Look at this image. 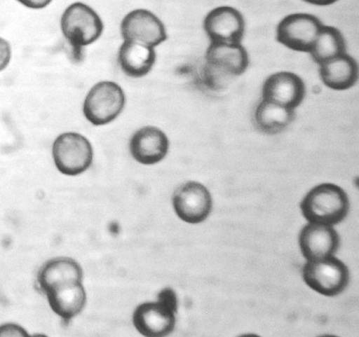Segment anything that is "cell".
<instances>
[{
	"label": "cell",
	"mask_w": 359,
	"mask_h": 337,
	"mask_svg": "<svg viewBox=\"0 0 359 337\" xmlns=\"http://www.w3.org/2000/svg\"><path fill=\"white\" fill-rule=\"evenodd\" d=\"M349 207L346 191L332 183L313 187L300 203L302 215L309 222L330 226L341 222L346 217Z\"/></svg>",
	"instance_id": "obj_1"
},
{
	"label": "cell",
	"mask_w": 359,
	"mask_h": 337,
	"mask_svg": "<svg viewBox=\"0 0 359 337\" xmlns=\"http://www.w3.org/2000/svg\"><path fill=\"white\" fill-rule=\"evenodd\" d=\"M60 28L75 57H79L84 47L101 36L104 25L100 15L91 7L82 2H74L63 11Z\"/></svg>",
	"instance_id": "obj_2"
},
{
	"label": "cell",
	"mask_w": 359,
	"mask_h": 337,
	"mask_svg": "<svg viewBox=\"0 0 359 337\" xmlns=\"http://www.w3.org/2000/svg\"><path fill=\"white\" fill-rule=\"evenodd\" d=\"M204 80L213 89L224 78L240 76L248 69L249 56L241 43L210 42L205 54Z\"/></svg>",
	"instance_id": "obj_3"
},
{
	"label": "cell",
	"mask_w": 359,
	"mask_h": 337,
	"mask_svg": "<svg viewBox=\"0 0 359 337\" xmlns=\"http://www.w3.org/2000/svg\"><path fill=\"white\" fill-rule=\"evenodd\" d=\"M125 104L124 91L118 83L100 81L88 92L83 103V114L91 124L104 125L121 114Z\"/></svg>",
	"instance_id": "obj_4"
},
{
	"label": "cell",
	"mask_w": 359,
	"mask_h": 337,
	"mask_svg": "<svg viewBox=\"0 0 359 337\" xmlns=\"http://www.w3.org/2000/svg\"><path fill=\"white\" fill-rule=\"evenodd\" d=\"M52 157L57 170L62 174L76 176L91 165L93 149L83 135L65 132L59 135L52 145Z\"/></svg>",
	"instance_id": "obj_5"
},
{
	"label": "cell",
	"mask_w": 359,
	"mask_h": 337,
	"mask_svg": "<svg viewBox=\"0 0 359 337\" xmlns=\"http://www.w3.org/2000/svg\"><path fill=\"white\" fill-rule=\"evenodd\" d=\"M302 277L311 289L325 296L342 293L349 282L346 265L334 256L306 261L302 268Z\"/></svg>",
	"instance_id": "obj_6"
},
{
	"label": "cell",
	"mask_w": 359,
	"mask_h": 337,
	"mask_svg": "<svg viewBox=\"0 0 359 337\" xmlns=\"http://www.w3.org/2000/svg\"><path fill=\"white\" fill-rule=\"evenodd\" d=\"M323 24L316 16L305 13L290 14L278 23L276 38L287 48L309 53Z\"/></svg>",
	"instance_id": "obj_7"
},
{
	"label": "cell",
	"mask_w": 359,
	"mask_h": 337,
	"mask_svg": "<svg viewBox=\"0 0 359 337\" xmlns=\"http://www.w3.org/2000/svg\"><path fill=\"white\" fill-rule=\"evenodd\" d=\"M172 206L182 221L197 224L205 221L212 208L208 189L201 183L189 181L180 185L172 195Z\"/></svg>",
	"instance_id": "obj_8"
},
{
	"label": "cell",
	"mask_w": 359,
	"mask_h": 337,
	"mask_svg": "<svg viewBox=\"0 0 359 337\" xmlns=\"http://www.w3.org/2000/svg\"><path fill=\"white\" fill-rule=\"evenodd\" d=\"M123 41H129L155 48L168 38L163 22L150 11L138 8L129 12L121 22Z\"/></svg>",
	"instance_id": "obj_9"
},
{
	"label": "cell",
	"mask_w": 359,
	"mask_h": 337,
	"mask_svg": "<svg viewBox=\"0 0 359 337\" xmlns=\"http://www.w3.org/2000/svg\"><path fill=\"white\" fill-rule=\"evenodd\" d=\"M203 29L210 42L241 43L245 23L239 11L232 6H222L205 15Z\"/></svg>",
	"instance_id": "obj_10"
},
{
	"label": "cell",
	"mask_w": 359,
	"mask_h": 337,
	"mask_svg": "<svg viewBox=\"0 0 359 337\" xmlns=\"http://www.w3.org/2000/svg\"><path fill=\"white\" fill-rule=\"evenodd\" d=\"M299 245L306 261L334 256L340 246V238L333 226L309 222L299 235Z\"/></svg>",
	"instance_id": "obj_11"
},
{
	"label": "cell",
	"mask_w": 359,
	"mask_h": 337,
	"mask_svg": "<svg viewBox=\"0 0 359 337\" xmlns=\"http://www.w3.org/2000/svg\"><path fill=\"white\" fill-rule=\"evenodd\" d=\"M169 139L160 128L147 125L136 130L129 141V151L139 163L146 165L160 163L167 156Z\"/></svg>",
	"instance_id": "obj_12"
},
{
	"label": "cell",
	"mask_w": 359,
	"mask_h": 337,
	"mask_svg": "<svg viewBox=\"0 0 359 337\" xmlns=\"http://www.w3.org/2000/svg\"><path fill=\"white\" fill-rule=\"evenodd\" d=\"M175 311L163 303L145 302L139 305L133 315L136 329L143 336H164L170 334L175 325Z\"/></svg>",
	"instance_id": "obj_13"
},
{
	"label": "cell",
	"mask_w": 359,
	"mask_h": 337,
	"mask_svg": "<svg viewBox=\"0 0 359 337\" xmlns=\"http://www.w3.org/2000/svg\"><path fill=\"white\" fill-rule=\"evenodd\" d=\"M306 94L305 84L298 75L278 71L270 75L262 86V99L295 109Z\"/></svg>",
	"instance_id": "obj_14"
},
{
	"label": "cell",
	"mask_w": 359,
	"mask_h": 337,
	"mask_svg": "<svg viewBox=\"0 0 359 337\" xmlns=\"http://www.w3.org/2000/svg\"><path fill=\"white\" fill-rule=\"evenodd\" d=\"M50 309L65 324L83 309L86 294L82 282L53 287L44 293Z\"/></svg>",
	"instance_id": "obj_15"
},
{
	"label": "cell",
	"mask_w": 359,
	"mask_h": 337,
	"mask_svg": "<svg viewBox=\"0 0 359 337\" xmlns=\"http://www.w3.org/2000/svg\"><path fill=\"white\" fill-rule=\"evenodd\" d=\"M82 280L81 266L69 257H56L48 260L39 268L36 275L37 285L43 294L53 287L82 282Z\"/></svg>",
	"instance_id": "obj_16"
},
{
	"label": "cell",
	"mask_w": 359,
	"mask_h": 337,
	"mask_svg": "<svg viewBox=\"0 0 359 337\" xmlns=\"http://www.w3.org/2000/svg\"><path fill=\"white\" fill-rule=\"evenodd\" d=\"M156 59L155 48L123 41L118 52L122 71L133 78H142L152 69Z\"/></svg>",
	"instance_id": "obj_17"
},
{
	"label": "cell",
	"mask_w": 359,
	"mask_h": 337,
	"mask_svg": "<svg viewBox=\"0 0 359 337\" xmlns=\"http://www.w3.org/2000/svg\"><path fill=\"white\" fill-rule=\"evenodd\" d=\"M319 75L323 83L332 90H344L351 88L358 78L355 60L345 53L319 65Z\"/></svg>",
	"instance_id": "obj_18"
},
{
	"label": "cell",
	"mask_w": 359,
	"mask_h": 337,
	"mask_svg": "<svg viewBox=\"0 0 359 337\" xmlns=\"http://www.w3.org/2000/svg\"><path fill=\"white\" fill-rule=\"evenodd\" d=\"M295 118L294 109L262 99L257 104L254 120L262 132L275 135L285 130Z\"/></svg>",
	"instance_id": "obj_19"
},
{
	"label": "cell",
	"mask_w": 359,
	"mask_h": 337,
	"mask_svg": "<svg viewBox=\"0 0 359 337\" xmlns=\"http://www.w3.org/2000/svg\"><path fill=\"white\" fill-rule=\"evenodd\" d=\"M309 53L320 65L346 53L345 39L337 28L323 25Z\"/></svg>",
	"instance_id": "obj_20"
},
{
	"label": "cell",
	"mask_w": 359,
	"mask_h": 337,
	"mask_svg": "<svg viewBox=\"0 0 359 337\" xmlns=\"http://www.w3.org/2000/svg\"><path fill=\"white\" fill-rule=\"evenodd\" d=\"M27 330L22 326L12 322L0 325V336H27Z\"/></svg>",
	"instance_id": "obj_21"
},
{
	"label": "cell",
	"mask_w": 359,
	"mask_h": 337,
	"mask_svg": "<svg viewBox=\"0 0 359 337\" xmlns=\"http://www.w3.org/2000/svg\"><path fill=\"white\" fill-rule=\"evenodd\" d=\"M158 301L177 312V295L172 289L165 288L161 290L158 295Z\"/></svg>",
	"instance_id": "obj_22"
},
{
	"label": "cell",
	"mask_w": 359,
	"mask_h": 337,
	"mask_svg": "<svg viewBox=\"0 0 359 337\" xmlns=\"http://www.w3.org/2000/svg\"><path fill=\"white\" fill-rule=\"evenodd\" d=\"M11 59V47L10 43L0 36V71L5 69Z\"/></svg>",
	"instance_id": "obj_23"
},
{
	"label": "cell",
	"mask_w": 359,
	"mask_h": 337,
	"mask_svg": "<svg viewBox=\"0 0 359 337\" xmlns=\"http://www.w3.org/2000/svg\"><path fill=\"white\" fill-rule=\"evenodd\" d=\"M24 6L32 9H41L48 6L52 0H16Z\"/></svg>",
	"instance_id": "obj_24"
},
{
	"label": "cell",
	"mask_w": 359,
	"mask_h": 337,
	"mask_svg": "<svg viewBox=\"0 0 359 337\" xmlns=\"http://www.w3.org/2000/svg\"><path fill=\"white\" fill-rule=\"evenodd\" d=\"M304 1L316 6H325L332 5L338 0H303Z\"/></svg>",
	"instance_id": "obj_25"
}]
</instances>
